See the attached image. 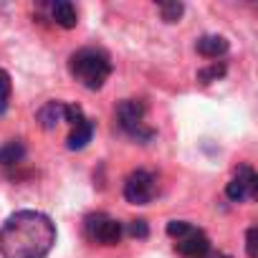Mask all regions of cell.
Returning a JSON list of instances; mask_svg holds the SVG:
<instances>
[{
    "instance_id": "16",
    "label": "cell",
    "mask_w": 258,
    "mask_h": 258,
    "mask_svg": "<svg viewBox=\"0 0 258 258\" xmlns=\"http://www.w3.org/2000/svg\"><path fill=\"white\" fill-rule=\"evenodd\" d=\"M124 233H129L132 238H147V233H150V228H147V220H129L126 225H124Z\"/></svg>"
},
{
    "instance_id": "14",
    "label": "cell",
    "mask_w": 258,
    "mask_h": 258,
    "mask_svg": "<svg viewBox=\"0 0 258 258\" xmlns=\"http://www.w3.org/2000/svg\"><path fill=\"white\" fill-rule=\"evenodd\" d=\"M11 91H13L11 74L6 69H0V114H6L11 106Z\"/></svg>"
},
{
    "instance_id": "2",
    "label": "cell",
    "mask_w": 258,
    "mask_h": 258,
    "mask_svg": "<svg viewBox=\"0 0 258 258\" xmlns=\"http://www.w3.org/2000/svg\"><path fill=\"white\" fill-rule=\"evenodd\" d=\"M111 58L104 48H79L69 56V71L71 76L89 91H99L104 86V81L111 76Z\"/></svg>"
},
{
    "instance_id": "8",
    "label": "cell",
    "mask_w": 258,
    "mask_h": 258,
    "mask_svg": "<svg viewBox=\"0 0 258 258\" xmlns=\"http://www.w3.org/2000/svg\"><path fill=\"white\" fill-rule=\"evenodd\" d=\"M69 114H71V104H63V101H46L38 114H36V121L46 129V132H51V129H56L61 121L69 124Z\"/></svg>"
},
{
    "instance_id": "15",
    "label": "cell",
    "mask_w": 258,
    "mask_h": 258,
    "mask_svg": "<svg viewBox=\"0 0 258 258\" xmlns=\"http://www.w3.org/2000/svg\"><path fill=\"white\" fill-rule=\"evenodd\" d=\"M182 3H160V13H162V18L167 21V23H175L180 16H182Z\"/></svg>"
},
{
    "instance_id": "10",
    "label": "cell",
    "mask_w": 258,
    "mask_h": 258,
    "mask_svg": "<svg viewBox=\"0 0 258 258\" xmlns=\"http://www.w3.org/2000/svg\"><path fill=\"white\" fill-rule=\"evenodd\" d=\"M48 18L56 23V26H61V28H76V23H79V11H76V6L74 3H69V0H56V3H51L48 6Z\"/></svg>"
},
{
    "instance_id": "1",
    "label": "cell",
    "mask_w": 258,
    "mask_h": 258,
    "mask_svg": "<svg viewBox=\"0 0 258 258\" xmlns=\"http://www.w3.org/2000/svg\"><path fill=\"white\" fill-rule=\"evenodd\" d=\"M53 243L56 225L38 210H18L0 228V253L6 258H46Z\"/></svg>"
},
{
    "instance_id": "3",
    "label": "cell",
    "mask_w": 258,
    "mask_h": 258,
    "mask_svg": "<svg viewBox=\"0 0 258 258\" xmlns=\"http://www.w3.org/2000/svg\"><path fill=\"white\" fill-rule=\"evenodd\" d=\"M167 235L175 240V250L185 258H200L210 250V238L205 235V230L187 220H170Z\"/></svg>"
},
{
    "instance_id": "9",
    "label": "cell",
    "mask_w": 258,
    "mask_h": 258,
    "mask_svg": "<svg viewBox=\"0 0 258 258\" xmlns=\"http://www.w3.org/2000/svg\"><path fill=\"white\" fill-rule=\"evenodd\" d=\"M94 129H96V121H94V119H89V116L84 114L76 124H71V132H69L66 147H69L71 152L84 150V147L91 142V137H94Z\"/></svg>"
},
{
    "instance_id": "11",
    "label": "cell",
    "mask_w": 258,
    "mask_h": 258,
    "mask_svg": "<svg viewBox=\"0 0 258 258\" xmlns=\"http://www.w3.org/2000/svg\"><path fill=\"white\" fill-rule=\"evenodd\" d=\"M228 48H230V43L223 36H200L195 41V51L203 58H220L228 53Z\"/></svg>"
},
{
    "instance_id": "18",
    "label": "cell",
    "mask_w": 258,
    "mask_h": 258,
    "mask_svg": "<svg viewBox=\"0 0 258 258\" xmlns=\"http://www.w3.org/2000/svg\"><path fill=\"white\" fill-rule=\"evenodd\" d=\"M200 258H230L228 253H220V250H208L205 255H200Z\"/></svg>"
},
{
    "instance_id": "5",
    "label": "cell",
    "mask_w": 258,
    "mask_h": 258,
    "mask_svg": "<svg viewBox=\"0 0 258 258\" xmlns=\"http://www.w3.org/2000/svg\"><path fill=\"white\" fill-rule=\"evenodd\" d=\"M124 235V223L106 213H89L84 218V238L94 245H116Z\"/></svg>"
},
{
    "instance_id": "17",
    "label": "cell",
    "mask_w": 258,
    "mask_h": 258,
    "mask_svg": "<svg viewBox=\"0 0 258 258\" xmlns=\"http://www.w3.org/2000/svg\"><path fill=\"white\" fill-rule=\"evenodd\" d=\"M245 255L248 258H258V253H255V225H250L245 230Z\"/></svg>"
},
{
    "instance_id": "12",
    "label": "cell",
    "mask_w": 258,
    "mask_h": 258,
    "mask_svg": "<svg viewBox=\"0 0 258 258\" xmlns=\"http://www.w3.org/2000/svg\"><path fill=\"white\" fill-rule=\"evenodd\" d=\"M23 157H26V147H23L21 140H11L6 147H0V165H3L6 170L18 165Z\"/></svg>"
},
{
    "instance_id": "13",
    "label": "cell",
    "mask_w": 258,
    "mask_h": 258,
    "mask_svg": "<svg viewBox=\"0 0 258 258\" xmlns=\"http://www.w3.org/2000/svg\"><path fill=\"white\" fill-rule=\"evenodd\" d=\"M225 61H213L208 69H200L198 71V81H203V84H213V81H218V79H223L225 76Z\"/></svg>"
},
{
    "instance_id": "4",
    "label": "cell",
    "mask_w": 258,
    "mask_h": 258,
    "mask_svg": "<svg viewBox=\"0 0 258 258\" xmlns=\"http://www.w3.org/2000/svg\"><path fill=\"white\" fill-rule=\"evenodd\" d=\"M145 101L142 99H124L119 106H116V124L124 135L129 137H135L140 142H150L155 137L152 129L145 126Z\"/></svg>"
},
{
    "instance_id": "7",
    "label": "cell",
    "mask_w": 258,
    "mask_h": 258,
    "mask_svg": "<svg viewBox=\"0 0 258 258\" xmlns=\"http://www.w3.org/2000/svg\"><path fill=\"white\" fill-rule=\"evenodd\" d=\"M258 192V175L250 165H238L233 177L225 185V195L233 203H243V200H253Z\"/></svg>"
},
{
    "instance_id": "6",
    "label": "cell",
    "mask_w": 258,
    "mask_h": 258,
    "mask_svg": "<svg viewBox=\"0 0 258 258\" xmlns=\"http://www.w3.org/2000/svg\"><path fill=\"white\" fill-rule=\"evenodd\" d=\"M157 195V175L152 170H135L124 180V200L132 205H147Z\"/></svg>"
}]
</instances>
